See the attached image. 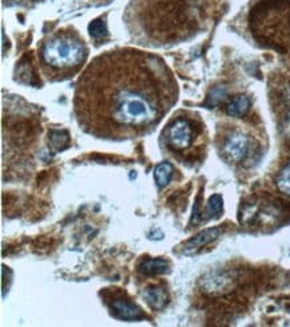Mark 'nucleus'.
I'll use <instances>...</instances> for the list:
<instances>
[{
	"label": "nucleus",
	"instance_id": "12",
	"mask_svg": "<svg viewBox=\"0 0 290 327\" xmlns=\"http://www.w3.org/2000/svg\"><path fill=\"white\" fill-rule=\"evenodd\" d=\"M171 176H173V165L170 162H161L157 165L154 171L155 183L159 188L166 187L170 183Z\"/></svg>",
	"mask_w": 290,
	"mask_h": 327
},
{
	"label": "nucleus",
	"instance_id": "5",
	"mask_svg": "<svg viewBox=\"0 0 290 327\" xmlns=\"http://www.w3.org/2000/svg\"><path fill=\"white\" fill-rule=\"evenodd\" d=\"M249 149H250V141L241 132L231 133L223 144V153L226 154L227 158L235 162L246 158Z\"/></svg>",
	"mask_w": 290,
	"mask_h": 327
},
{
	"label": "nucleus",
	"instance_id": "10",
	"mask_svg": "<svg viewBox=\"0 0 290 327\" xmlns=\"http://www.w3.org/2000/svg\"><path fill=\"white\" fill-rule=\"evenodd\" d=\"M144 298L149 302L151 307L157 308H163L166 306V303L169 302V298H167V292L161 287H150L147 288L144 291Z\"/></svg>",
	"mask_w": 290,
	"mask_h": 327
},
{
	"label": "nucleus",
	"instance_id": "2",
	"mask_svg": "<svg viewBox=\"0 0 290 327\" xmlns=\"http://www.w3.org/2000/svg\"><path fill=\"white\" fill-rule=\"evenodd\" d=\"M84 40L72 28L52 32L42 42L39 60L44 75L51 80H64L79 71L87 58Z\"/></svg>",
	"mask_w": 290,
	"mask_h": 327
},
{
	"label": "nucleus",
	"instance_id": "9",
	"mask_svg": "<svg viewBox=\"0 0 290 327\" xmlns=\"http://www.w3.org/2000/svg\"><path fill=\"white\" fill-rule=\"evenodd\" d=\"M249 109H250V100L246 96H237L226 106V113L227 116L233 118H241L249 112Z\"/></svg>",
	"mask_w": 290,
	"mask_h": 327
},
{
	"label": "nucleus",
	"instance_id": "15",
	"mask_svg": "<svg viewBox=\"0 0 290 327\" xmlns=\"http://www.w3.org/2000/svg\"><path fill=\"white\" fill-rule=\"evenodd\" d=\"M222 197L221 195H213L209 200V204H207V216L211 217L213 215L219 216V213L222 212Z\"/></svg>",
	"mask_w": 290,
	"mask_h": 327
},
{
	"label": "nucleus",
	"instance_id": "8",
	"mask_svg": "<svg viewBox=\"0 0 290 327\" xmlns=\"http://www.w3.org/2000/svg\"><path fill=\"white\" fill-rule=\"evenodd\" d=\"M138 270L142 275L146 276L161 275L169 271V263L163 259H147L139 264Z\"/></svg>",
	"mask_w": 290,
	"mask_h": 327
},
{
	"label": "nucleus",
	"instance_id": "13",
	"mask_svg": "<svg viewBox=\"0 0 290 327\" xmlns=\"http://www.w3.org/2000/svg\"><path fill=\"white\" fill-rule=\"evenodd\" d=\"M88 31H90V35L94 39H100V38L107 35V27H106L104 20L102 19H96L94 22H91L90 26H88Z\"/></svg>",
	"mask_w": 290,
	"mask_h": 327
},
{
	"label": "nucleus",
	"instance_id": "4",
	"mask_svg": "<svg viewBox=\"0 0 290 327\" xmlns=\"http://www.w3.org/2000/svg\"><path fill=\"white\" fill-rule=\"evenodd\" d=\"M166 142L169 149L182 152L190 148L197 137L193 122L186 118H177L171 121L170 125L166 128Z\"/></svg>",
	"mask_w": 290,
	"mask_h": 327
},
{
	"label": "nucleus",
	"instance_id": "11",
	"mask_svg": "<svg viewBox=\"0 0 290 327\" xmlns=\"http://www.w3.org/2000/svg\"><path fill=\"white\" fill-rule=\"evenodd\" d=\"M70 134L67 130L60 129V130H52L48 136V145L51 146L55 152H60L64 150L66 148L70 146Z\"/></svg>",
	"mask_w": 290,
	"mask_h": 327
},
{
	"label": "nucleus",
	"instance_id": "3",
	"mask_svg": "<svg viewBox=\"0 0 290 327\" xmlns=\"http://www.w3.org/2000/svg\"><path fill=\"white\" fill-rule=\"evenodd\" d=\"M250 23L261 42L281 50L290 43V0H263L251 11Z\"/></svg>",
	"mask_w": 290,
	"mask_h": 327
},
{
	"label": "nucleus",
	"instance_id": "16",
	"mask_svg": "<svg viewBox=\"0 0 290 327\" xmlns=\"http://www.w3.org/2000/svg\"><path fill=\"white\" fill-rule=\"evenodd\" d=\"M223 97H225V90H223L222 88H218L211 92V97L209 98V100L214 101V102H213V105H215V104H218L219 101L222 100Z\"/></svg>",
	"mask_w": 290,
	"mask_h": 327
},
{
	"label": "nucleus",
	"instance_id": "1",
	"mask_svg": "<svg viewBox=\"0 0 290 327\" xmlns=\"http://www.w3.org/2000/svg\"><path fill=\"white\" fill-rule=\"evenodd\" d=\"M177 97V82L162 58L123 48L92 60L78 82L74 105L86 132L124 140L151 130Z\"/></svg>",
	"mask_w": 290,
	"mask_h": 327
},
{
	"label": "nucleus",
	"instance_id": "14",
	"mask_svg": "<svg viewBox=\"0 0 290 327\" xmlns=\"http://www.w3.org/2000/svg\"><path fill=\"white\" fill-rule=\"evenodd\" d=\"M277 187L281 192L290 196V162L283 168L277 179Z\"/></svg>",
	"mask_w": 290,
	"mask_h": 327
},
{
	"label": "nucleus",
	"instance_id": "6",
	"mask_svg": "<svg viewBox=\"0 0 290 327\" xmlns=\"http://www.w3.org/2000/svg\"><path fill=\"white\" fill-rule=\"evenodd\" d=\"M110 310L112 314L122 320H140L144 318V314L142 312L136 304L123 298H115L110 303Z\"/></svg>",
	"mask_w": 290,
	"mask_h": 327
},
{
	"label": "nucleus",
	"instance_id": "7",
	"mask_svg": "<svg viewBox=\"0 0 290 327\" xmlns=\"http://www.w3.org/2000/svg\"><path fill=\"white\" fill-rule=\"evenodd\" d=\"M221 232H222L221 228H210V229H205V231L199 232L198 235L194 236L191 240H189L185 252L186 254H191V252H195L199 248L205 247L206 244L214 241L221 235Z\"/></svg>",
	"mask_w": 290,
	"mask_h": 327
}]
</instances>
